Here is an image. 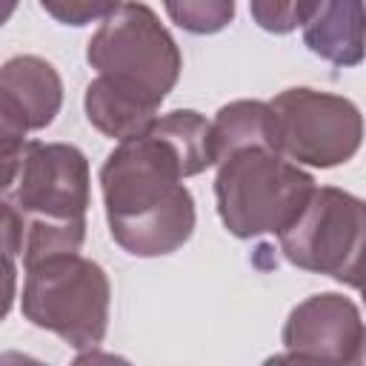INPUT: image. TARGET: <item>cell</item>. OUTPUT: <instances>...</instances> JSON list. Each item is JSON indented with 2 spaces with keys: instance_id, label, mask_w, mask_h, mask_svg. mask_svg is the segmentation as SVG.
<instances>
[{
  "instance_id": "obj_1",
  "label": "cell",
  "mask_w": 366,
  "mask_h": 366,
  "mask_svg": "<svg viewBox=\"0 0 366 366\" xmlns=\"http://www.w3.org/2000/svg\"><path fill=\"white\" fill-rule=\"evenodd\" d=\"M214 166L212 123L177 109L120 140L103 169L100 189L114 243L134 257L177 252L194 232V200L183 177Z\"/></svg>"
},
{
  "instance_id": "obj_2",
  "label": "cell",
  "mask_w": 366,
  "mask_h": 366,
  "mask_svg": "<svg viewBox=\"0 0 366 366\" xmlns=\"http://www.w3.org/2000/svg\"><path fill=\"white\" fill-rule=\"evenodd\" d=\"M86 60L97 77L86 86V117L106 137L126 140L152 126L157 106L180 77V49L157 14L126 0L92 34Z\"/></svg>"
},
{
  "instance_id": "obj_3",
  "label": "cell",
  "mask_w": 366,
  "mask_h": 366,
  "mask_svg": "<svg viewBox=\"0 0 366 366\" xmlns=\"http://www.w3.org/2000/svg\"><path fill=\"white\" fill-rule=\"evenodd\" d=\"M3 157V254L37 260L80 252L86 237L89 160L77 146L20 140Z\"/></svg>"
},
{
  "instance_id": "obj_4",
  "label": "cell",
  "mask_w": 366,
  "mask_h": 366,
  "mask_svg": "<svg viewBox=\"0 0 366 366\" xmlns=\"http://www.w3.org/2000/svg\"><path fill=\"white\" fill-rule=\"evenodd\" d=\"M315 180L283 152L249 146L217 163L214 197L223 226L234 237L286 232L315 192Z\"/></svg>"
},
{
  "instance_id": "obj_5",
  "label": "cell",
  "mask_w": 366,
  "mask_h": 366,
  "mask_svg": "<svg viewBox=\"0 0 366 366\" xmlns=\"http://www.w3.org/2000/svg\"><path fill=\"white\" fill-rule=\"evenodd\" d=\"M109 277L77 252L54 254L26 266L23 315L40 329L54 332L74 349L100 346L109 326Z\"/></svg>"
},
{
  "instance_id": "obj_6",
  "label": "cell",
  "mask_w": 366,
  "mask_h": 366,
  "mask_svg": "<svg viewBox=\"0 0 366 366\" xmlns=\"http://www.w3.org/2000/svg\"><path fill=\"white\" fill-rule=\"evenodd\" d=\"M277 237L292 266L346 283L366 257V200L320 186L297 220Z\"/></svg>"
},
{
  "instance_id": "obj_7",
  "label": "cell",
  "mask_w": 366,
  "mask_h": 366,
  "mask_svg": "<svg viewBox=\"0 0 366 366\" xmlns=\"http://www.w3.org/2000/svg\"><path fill=\"white\" fill-rule=\"evenodd\" d=\"M280 152L306 166L332 169L355 157L363 140L360 109L340 94L286 89L272 100Z\"/></svg>"
},
{
  "instance_id": "obj_8",
  "label": "cell",
  "mask_w": 366,
  "mask_h": 366,
  "mask_svg": "<svg viewBox=\"0 0 366 366\" xmlns=\"http://www.w3.org/2000/svg\"><path fill=\"white\" fill-rule=\"evenodd\" d=\"M357 306L335 292L312 295L292 309L283 326L286 355L274 360L297 363H355L363 340Z\"/></svg>"
},
{
  "instance_id": "obj_9",
  "label": "cell",
  "mask_w": 366,
  "mask_h": 366,
  "mask_svg": "<svg viewBox=\"0 0 366 366\" xmlns=\"http://www.w3.org/2000/svg\"><path fill=\"white\" fill-rule=\"evenodd\" d=\"M63 103V86L51 63L20 54L0 71V143H20L46 129Z\"/></svg>"
},
{
  "instance_id": "obj_10",
  "label": "cell",
  "mask_w": 366,
  "mask_h": 366,
  "mask_svg": "<svg viewBox=\"0 0 366 366\" xmlns=\"http://www.w3.org/2000/svg\"><path fill=\"white\" fill-rule=\"evenodd\" d=\"M300 29L306 49L335 66L366 57V0H309Z\"/></svg>"
},
{
  "instance_id": "obj_11",
  "label": "cell",
  "mask_w": 366,
  "mask_h": 366,
  "mask_svg": "<svg viewBox=\"0 0 366 366\" xmlns=\"http://www.w3.org/2000/svg\"><path fill=\"white\" fill-rule=\"evenodd\" d=\"M212 146H214V166L229 154L249 149V146H269L280 152L277 143V120L272 103L260 100H234L217 112L212 120Z\"/></svg>"
},
{
  "instance_id": "obj_12",
  "label": "cell",
  "mask_w": 366,
  "mask_h": 366,
  "mask_svg": "<svg viewBox=\"0 0 366 366\" xmlns=\"http://www.w3.org/2000/svg\"><path fill=\"white\" fill-rule=\"evenodd\" d=\"M166 14L183 31L214 34L234 17V0H163Z\"/></svg>"
},
{
  "instance_id": "obj_13",
  "label": "cell",
  "mask_w": 366,
  "mask_h": 366,
  "mask_svg": "<svg viewBox=\"0 0 366 366\" xmlns=\"http://www.w3.org/2000/svg\"><path fill=\"white\" fill-rule=\"evenodd\" d=\"M249 9L260 29L272 34H289L303 23L309 0H249Z\"/></svg>"
},
{
  "instance_id": "obj_14",
  "label": "cell",
  "mask_w": 366,
  "mask_h": 366,
  "mask_svg": "<svg viewBox=\"0 0 366 366\" xmlns=\"http://www.w3.org/2000/svg\"><path fill=\"white\" fill-rule=\"evenodd\" d=\"M40 6L66 26H86L92 20H100L112 14L120 0H40Z\"/></svg>"
},
{
  "instance_id": "obj_15",
  "label": "cell",
  "mask_w": 366,
  "mask_h": 366,
  "mask_svg": "<svg viewBox=\"0 0 366 366\" xmlns=\"http://www.w3.org/2000/svg\"><path fill=\"white\" fill-rule=\"evenodd\" d=\"M346 286H355V289L363 295V300H366V257L360 260V266L355 269V274L346 280Z\"/></svg>"
},
{
  "instance_id": "obj_16",
  "label": "cell",
  "mask_w": 366,
  "mask_h": 366,
  "mask_svg": "<svg viewBox=\"0 0 366 366\" xmlns=\"http://www.w3.org/2000/svg\"><path fill=\"white\" fill-rule=\"evenodd\" d=\"M355 363H366V332H363V340H360V352H357V360Z\"/></svg>"
}]
</instances>
